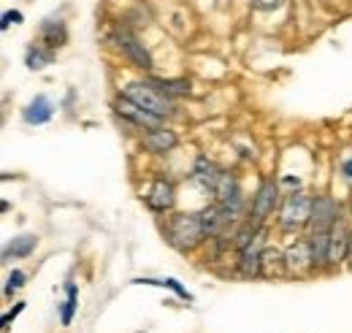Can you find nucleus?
<instances>
[{
	"label": "nucleus",
	"instance_id": "nucleus-10",
	"mask_svg": "<svg viewBox=\"0 0 352 333\" xmlns=\"http://www.w3.org/2000/svg\"><path fill=\"white\" fill-rule=\"evenodd\" d=\"M176 144H179V136H176L174 130H168V127L163 125L152 127V130H146L141 136V147L146 152H152V155H166V152L176 149Z\"/></svg>",
	"mask_w": 352,
	"mask_h": 333
},
{
	"label": "nucleus",
	"instance_id": "nucleus-15",
	"mask_svg": "<svg viewBox=\"0 0 352 333\" xmlns=\"http://www.w3.org/2000/svg\"><path fill=\"white\" fill-rule=\"evenodd\" d=\"M52 114H54V109H52L49 98L46 95H36L28 103V109H25V122L28 125H46L52 120Z\"/></svg>",
	"mask_w": 352,
	"mask_h": 333
},
{
	"label": "nucleus",
	"instance_id": "nucleus-19",
	"mask_svg": "<svg viewBox=\"0 0 352 333\" xmlns=\"http://www.w3.org/2000/svg\"><path fill=\"white\" fill-rule=\"evenodd\" d=\"M52 63V49L49 46H41V43H33L30 49H28V54H25V65L30 68V71H41Z\"/></svg>",
	"mask_w": 352,
	"mask_h": 333
},
{
	"label": "nucleus",
	"instance_id": "nucleus-3",
	"mask_svg": "<svg viewBox=\"0 0 352 333\" xmlns=\"http://www.w3.org/2000/svg\"><path fill=\"white\" fill-rule=\"evenodd\" d=\"M111 43L117 46V52H120L122 57L131 60L135 68H141V71H152V68H155V60H152L149 49L138 41V36L133 33L128 25H117V28H114Z\"/></svg>",
	"mask_w": 352,
	"mask_h": 333
},
{
	"label": "nucleus",
	"instance_id": "nucleus-4",
	"mask_svg": "<svg viewBox=\"0 0 352 333\" xmlns=\"http://www.w3.org/2000/svg\"><path fill=\"white\" fill-rule=\"evenodd\" d=\"M311 206H314V198L311 195H307V193H290L285 198L282 208H279V225H282V230H301L304 225H309Z\"/></svg>",
	"mask_w": 352,
	"mask_h": 333
},
{
	"label": "nucleus",
	"instance_id": "nucleus-12",
	"mask_svg": "<svg viewBox=\"0 0 352 333\" xmlns=\"http://www.w3.org/2000/svg\"><path fill=\"white\" fill-rule=\"evenodd\" d=\"M201 219H204V230H206V239H217L225 233V228L233 222V217L220 206V204H212L209 208L201 211Z\"/></svg>",
	"mask_w": 352,
	"mask_h": 333
},
{
	"label": "nucleus",
	"instance_id": "nucleus-13",
	"mask_svg": "<svg viewBox=\"0 0 352 333\" xmlns=\"http://www.w3.org/2000/svg\"><path fill=\"white\" fill-rule=\"evenodd\" d=\"M285 268L290 274H304L311 268V244L309 241H296L285 250Z\"/></svg>",
	"mask_w": 352,
	"mask_h": 333
},
{
	"label": "nucleus",
	"instance_id": "nucleus-18",
	"mask_svg": "<svg viewBox=\"0 0 352 333\" xmlns=\"http://www.w3.org/2000/svg\"><path fill=\"white\" fill-rule=\"evenodd\" d=\"M41 39L46 41L49 49H54V46H63V43L68 41V30H65V25L57 19H46L44 25H41Z\"/></svg>",
	"mask_w": 352,
	"mask_h": 333
},
{
	"label": "nucleus",
	"instance_id": "nucleus-28",
	"mask_svg": "<svg viewBox=\"0 0 352 333\" xmlns=\"http://www.w3.org/2000/svg\"><path fill=\"white\" fill-rule=\"evenodd\" d=\"M344 260H347V266L352 268V233H350V247H347V257Z\"/></svg>",
	"mask_w": 352,
	"mask_h": 333
},
{
	"label": "nucleus",
	"instance_id": "nucleus-14",
	"mask_svg": "<svg viewBox=\"0 0 352 333\" xmlns=\"http://www.w3.org/2000/svg\"><path fill=\"white\" fill-rule=\"evenodd\" d=\"M350 228L344 225V219H339L331 228V252H328V266H339L347 257V247H350Z\"/></svg>",
	"mask_w": 352,
	"mask_h": 333
},
{
	"label": "nucleus",
	"instance_id": "nucleus-8",
	"mask_svg": "<svg viewBox=\"0 0 352 333\" xmlns=\"http://www.w3.org/2000/svg\"><path fill=\"white\" fill-rule=\"evenodd\" d=\"M114 114H117V117H122L125 122H131L133 127H141V130H152V127L163 125V120H160V117H155L152 111L141 109L138 103L128 100L125 95H120V100H114Z\"/></svg>",
	"mask_w": 352,
	"mask_h": 333
},
{
	"label": "nucleus",
	"instance_id": "nucleus-21",
	"mask_svg": "<svg viewBox=\"0 0 352 333\" xmlns=\"http://www.w3.org/2000/svg\"><path fill=\"white\" fill-rule=\"evenodd\" d=\"M135 285H155V288H168V290H174L176 295L182 298V301H192V295L184 290V288H182L176 279H171V277H168V279H135Z\"/></svg>",
	"mask_w": 352,
	"mask_h": 333
},
{
	"label": "nucleus",
	"instance_id": "nucleus-2",
	"mask_svg": "<svg viewBox=\"0 0 352 333\" xmlns=\"http://www.w3.org/2000/svg\"><path fill=\"white\" fill-rule=\"evenodd\" d=\"M122 95H125L128 100H133V103H138L141 109L152 111V114L160 117V120L174 117V98H168L155 82L125 84V87H122Z\"/></svg>",
	"mask_w": 352,
	"mask_h": 333
},
{
	"label": "nucleus",
	"instance_id": "nucleus-11",
	"mask_svg": "<svg viewBox=\"0 0 352 333\" xmlns=\"http://www.w3.org/2000/svg\"><path fill=\"white\" fill-rule=\"evenodd\" d=\"M222 179V171L209 158H198L195 160V168H192V182L204 190V193H217V184H220Z\"/></svg>",
	"mask_w": 352,
	"mask_h": 333
},
{
	"label": "nucleus",
	"instance_id": "nucleus-23",
	"mask_svg": "<svg viewBox=\"0 0 352 333\" xmlns=\"http://www.w3.org/2000/svg\"><path fill=\"white\" fill-rule=\"evenodd\" d=\"M22 285H25V271H19V268L11 271V274H8V282H6V295H11L14 290H19Z\"/></svg>",
	"mask_w": 352,
	"mask_h": 333
},
{
	"label": "nucleus",
	"instance_id": "nucleus-1",
	"mask_svg": "<svg viewBox=\"0 0 352 333\" xmlns=\"http://www.w3.org/2000/svg\"><path fill=\"white\" fill-rule=\"evenodd\" d=\"M166 239L179 252H192L195 247H201L204 239H206L201 214H174V217H168Z\"/></svg>",
	"mask_w": 352,
	"mask_h": 333
},
{
	"label": "nucleus",
	"instance_id": "nucleus-22",
	"mask_svg": "<svg viewBox=\"0 0 352 333\" xmlns=\"http://www.w3.org/2000/svg\"><path fill=\"white\" fill-rule=\"evenodd\" d=\"M168 98H182V95H190V82H184V79H160V82H155Z\"/></svg>",
	"mask_w": 352,
	"mask_h": 333
},
{
	"label": "nucleus",
	"instance_id": "nucleus-27",
	"mask_svg": "<svg viewBox=\"0 0 352 333\" xmlns=\"http://www.w3.org/2000/svg\"><path fill=\"white\" fill-rule=\"evenodd\" d=\"M342 176L352 184V158H347V160L342 163Z\"/></svg>",
	"mask_w": 352,
	"mask_h": 333
},
{
	"label": "nucleus",
	"instance_id": "nucleus-17",
	"mask_svg": "<svg viewBox=\"0 0 352 333\" xmlns=\"http://www.w3.org/2000/svg\"><path fill=\"white\" fill-rule=\"evenodd\" d=\"M36 236H30V233H22V236H16L14 241H8L6 244V250H3V260H11V257H28L30 252L36 250Z\"/></svg>",
	"mask_w": 352,
	"mask_h": 333
},
{
	"label": "nucleus",
	"instance_id": "nucleus-26",
	"mask_svg": "<svg viewBox=\"0 0 352 333\" xmlns=\"http://www.w3.org/2000/svg\"><path fill=\"white\" fill-rule=\"evenodd\" d=\"M22 309H25V303H16V306H14V309H11V312L3 317V328H8V323H11V320H14V317H16Z\"/></svg>",
	"mask_w": 352,
	"mask_h": 333
},
{
	"label": "nucleus",
	"instance_id": "nucleus-9",
	"mask_svg": "<svg viewBox=\"0 0 352 333\" xmlns=\"http://www.w3.org/2000/svg\"><path fill=\"white\" fill-rule=\"evenodd\" d=\"M144 204L149 211H155V214H168L171 208L176 206V187L171 179H155L152 182V187H149V193L144 195Z\"/></svg>",
	"mask_w": 352,
	"mask_h": 333
},
{
	"label": "nucleus",
	"instance_id": "nucleus-16",
	"mask_svg": "<svg viewBox=\"0 0 352 333\" xmlns=\"http://www.w3.org/2000/svg\"><path fill=\"white\" fill-rule=\"evenodd\" d=\"M311 268H325L328 266V252H331V230L328 233H311Z\"/></svg>",
	"mask_w": 352,
	"mask_h": 333
},
{
	"label": "nucleus",
	"instance_id": "nucleus-6",
	"mask_svg": "<svg viewBox=\"0 0 352 333\" xmlns=\"http://www.w3.org/2000/svg\"><path fill=\"white\" fill-rule=\"evenodd\" d=\"M339 219H342V206H339L336 198H331V195H317L314 198L311 219H309L311 233H328Z\"/></svg>",
	"mask_w": 352,
	"mask_h": 333
},
{
	"label": "nucleus",
	"instance_id": "nucleus-7",
	"mask_svg": "<svg viewBox=\"0 0 352 333\" xmlns=\"http://www.w3.org/2000/svg\"><path fill=\"white\" fill-rule=\"evenodd\" d=\"M263 247H265V233L261 230L244 250H239V274L247 279H255L263 274Z\"/></svg>",
	"mask_w": 352,
	"mask_h": 333
},
{
	"label": "nucleus",
	"instance_id": "nucleus-20",
	"mask_svg": "<svg viewBox=\"0 0 352 333\" xmlns=\"http://www.w3.org/2000/svg\"><path fill=\"white\" fill-rule=\"evenodd\" d=\"M76 306H79V290L74 282L65 285V303L60 309V323L63 325H71L74 323V314H76Z\"/></svg>",
	"mask_w": 352,
	"mask_h": 333
},
{
	"label": "nucleus",
	"instance_id": "nucleus-24",
	"mask_svg": "<svg viewBox=\"0 0 352 333\" xmlns=\"http://www.w3.org/2000/svg\"><path fill=\"white\" fill-rule=\"evenodd\" d=\"M252 6H255V11H263V14H271V11L282 8V6H285V0H252Z\"/></svg>",
	"mask_w": 352,
	"mask_h": 333
},
{
	"label": "nucleus",
	"instance_id": "nucleus-25",
	"mask_svg": "<svg viewBox=\"0 0 352 333\" xmlns=\"http://www.w3.org/2000/svg\"><path fill=\"white\" fill-rule=\"evenodd\" d=\"M19 22H22V11H6L3 22H0V30H8L11 25H19Z\"/></svg>",
	"mask_w": 352,
	"mask_h": 333
},
{
	"label": "nucleus",
	"instance_id": "nucleus-5",
	"mask_svg": "<svg viewBox=\"0 0 352 333\" xmlns=\"http://www.w3.org/2000/svg\"><path fill=\"white\" fill-rule=\"evenodd\" d=\"M276 204H279V184L274 179H263L261 187H258V193H255V198H252V208H250V217L247 219L252 225L263 228L265 219L274 214Z\"/></svg>",
	"mask_w": 352,
	"mask_h": 333
}]
</instances>
